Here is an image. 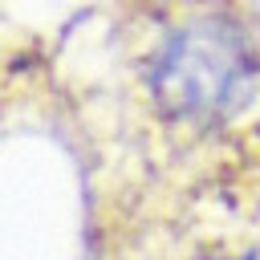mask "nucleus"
Listing matches in <instances>:
<instances>
[{
  "label": "nucleus",
  "mask_w": 260,
  "mask_h": 260,
  "mask_svg": "<svg viewBox=\"0 0 260 260\" xmlns=\"http://www.w3.org/2000/svg\"><path fill=\"white\" fill-rule=\"evenodd\" d=\"M142 81L167 122L211 130L256 102L260 45L236 12L199 8L162 28Z\"/></svg>",
  "instance_id": "nucleus-1"
},
{
  "label": "nucleus",
  "mask_w": 260,
  "mask_h": 260,
  "mask_svg": "<svg viewBox=\"0 0 260 260\" xmlns=\"http://www.w3.org/2000/svg\"><path fill=\"white\" fill-rule=\"evenodd\" d=\"M219 260H256L252 252H244V256H219Z\"/></svg>",
  "instance_id": "nucleus-2"
}]
</instances>
